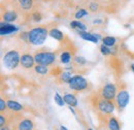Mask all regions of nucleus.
Here are the masks:
<instances>
[{
	"mask_svg": "<svg viewBox=\"0 0 134 130\" xmlns=\"http://www.w3.org/2000/svg\"><path fill=\"white\" fill-rule=\"evenodd\" d=\"M56 54L53 52H48L46 50H38L35 52L34 54V59H35V63L36 64L46 65V66H50L54 64L56 61Z\"/></svg>",
	"mask_w": 134,
	"mask_h": 130,
	"instance_id": "nucleus-3",
	"label": "nucleus"
},
{
	"mask_svg": "<svg viewBox=\"0 0 134 130\" xmlns=\"http://www.w3.org/2000/svg\"><path fill=\"white\" fill-rule=\"evenodd\" d=\"M48 35H50V31L48 30L47 27L37 26V27H34L33 29H31L28 32V39H29V42L31 45L40 46L46 41Z\"/></svg>",
	"mask_w": 134,
	"mask_h": 130,
	"instance_id": "nucleus-2",
	"label": "nucleus"
},
{
	"mask_svg": "<svg viewBox=\"0 0 134 130\" xmlns=\"http://www.w3.org/2000/svg\"><path fill=\"white\" fill-rule=\"evenodd\" d=\"M64 101H65V103L68 104L69 106H73V107H75L76 105H77V98L75 97L73 94H70V93H67L64 95Z\"/></svg>",
	"mask_w": 134,
	"mask_h": 130,
	"instance_id": "nucleus-16",
	"label": "nucleus"
},
{
	"mask_svg": "<svg viewBox=\"0 0 134 130\" xmlns=\"http://www.w3.org/2000/svg\"><path fill=\"white\" fill-rule=\"evenodd\" d=\"M72 60V53H70L68 50L64 51L60 55V62L62 64H68Z\"/></svg>",
	"mask_w": 134,
	"mask_h": 130,
	"instance_id": "nucleus-18",
	"label": "nucleus"
},
{
	"mask_svg": "<svg viewBox=\"0 0 134 130\" xmlns=\"http://www.w3.org/2000/svg\"><path fill=\"white\" fill-rule=\"evenodd\" d=\"M70 27L73 29H76L77 31H86L87 30V26L84 23H82L80 20H75V21H71L70 22Z\"/></svg>",
	"mask_w": 134,
	"mask_h": 130,
	"instance_id": "nucleus-19",
	"label": "nucleus"
},
{
	"mask_svg": "<svg viewBox=\"0 0 134 130\" xmlns=\"http://www.w3.org/2000/svg\"><path fill=\"white\" fill-rule=\"evenodd\" d=\"M34 70L36 73L40 74V75H46L49 73V67L46 66V65H41V64H36L34 66Z\"/></svg>",
	"mask_w": 134,
	"mask_h": 130,
	"instance_id": "nucleus-20",
	"label": "nucleus"
},
{
	"mask_svg": "<svg viewBox=\"0 0 134 130\" xmlns=\"http://www.w3.org/2000/svg\"><path fill=\"white\" fill-rule=\"evenodd\" d=\"M21 61V55L17 50H10L3 56V64L7 69H16Z\"/></svg>",
	"mask_w": 134,
	"mask_h": 130,
	"instance_id": "nucleus-4",
	"label": "nucleus"
},
{
	"mask_svg": "<svg viewBox=\"0 0 134 130\" xmlns=\"http://www.w3.org/2000/svg\"><path fill=\"white\" fill-rule=\"evenodd\" d=\"M6 110H7V102L3 98H1L0 99V112L4 113Z\"/></svg>",
	"mask_w": 134,
	"mask_h": 130,
	"instance_id": "nucleus-29",
	"label": "nucleus"
},
{
	"mask_svg": "<svg viewBox=\"0 0 134 130\" xmlns=\"http://www.w3.org/2000/svg\"><path fill=\"white\" fill-rule=\"evenodd\" d=\"M50 36L52 37V38L58 40V41H62V40H64V37H65L64 33L62 32V31H60L59 29H57V28H53V29H51Z\"/></svg>",
	"mask_w": 134,
	"mask_h": 130,
	"instance_id": "nucleus-15",
	"label": "nucleus"
},
{
	"mask_svg": "<svg viewBox=\"0 0 134 130\" xmlns=\"http://www.w3.org/2000/svg\"><path fill=\"white\" fill-rule=\"evenodd\" d=\"M18 30H19V27L12 23H7V22H3V21L0 23V34L2 36L17 32Z\"/></svg>",
	"mask_w": 134,
	"mask_h": 130,
	"instance_id": "nucleus-9",
	"label": "nucleus"
},
{
	"mask_svg": "<svg viewBox=\"0 0 134 130\" xmlns=\"http://www.w3.org/2000/svg\"><path fill=\"white\" fill-rule=\"evenodd\" d=\"M0 130H9V128H8V127H7L6 125H5V126H2V127H1V129H0Z\"/></svg>",
	"mask_w": 134,
	"mask_h": 130,
	"instance_id": "nucleus-31",
	"label": "nucleus"
},
{
	"mask_svg": "<svg viewBox=\"0 0 134 130\" xmlns=\"http://www.w3.org/2000/svg\"><path fill=\"white\" fill-rule=\"evenodd\" d=\"M72 60H73L74 64L79 65L80 67H81V66H84V65H86V63H87V60L85 59L84 57H82V56H76V57H74Z\"/></svg>",
	"mask_w": 134,
	"mask_h": 130,
	"instance_id": "nucleus-26",
	"label": "nucleus"
},
{
	"mask_svg": "<svg viewBox=\"0 0 134 130\" xmlns=\"http://www.w3.org/2000/svg\"><path fill=\"white\" fill-rule=\"evenodd\" d=\"M30 19H31V21H33L35 23H38L43 20V15L39 10H32L30 13Z\"/></svg>",
	"mask_w": 134,
	"mask_h": 130,
	"instance_id": "nucleus-21",
	"label": "nucleus"
},
{
	"mask_svg": "<svg viewBox=\"0 0 134 130\" xmlns=\"http://www.w3.org/2000/svg\"><path fill=\"white\" fill-rule=\"evenodd\" d=\"M7 109L12 112H20L23 110V105L15 100H8L7 101Z\"/></svg>",
	"mask_w": 134,
	"mask_h": 130,
	"instance_id": "nucleus-17",
	"label": "nucleus"
},
{
	"mask_svg": "<svg viewBox=\"0 0 134 130\" xmlns=\"http://www.w3.org/2000/svg\"><path fill=\"white\" fill-rule=\"evenodd\" d=\"M129 99H130V96H129V92L127 91V89H120L118 91L117 96L115 99V103H116V106L120 112L123 111L127 106Z\"/></svg>",
	"mask_w": 134,
	"mask_h": 130,
	"instance_id": "nucleus-7",
	"label": "nucleus"
},
{
	"mask_svg": "<svg viewBox=\"0 0 134 130\" xmlns=\"http://www.w3.org/2000/svg\"><path fill=\"white\" fill-rule=\"evenodd\" d=\"M71 72L70 71H63L62 73H60L59 74V79H60V81L63 82V83H69L70 82V80H71Z\"/></svg>",
	"mask_w": 134,
	"mask_h": 130,
	"instance_id": "nucleus-23",
	"label": "nucleus"
},
{
	"mask_svg": "<svg viewBox=\"0 0 134 130\" xmlns=\"http://www.w3.org/2000/svg\"><path fill=\"white\" fill-rule=\"evenodd\" d=\"M18 4V7L21 12L27 14L31 13L34 8V0H16Z\"/></svg>",
	"mask_w": 134,
	"mask_h": 130,
	"instance_id": "nucleus-10",
	"label": "nucleus"
},
{
	"mask_svg": "<svg viewBox=\"0 0 134 130\" xmlns=\"http://www.w3.org/2000/svg\"><path fill=\"white\" fill-rule=\"evenodd\" d=\"M68 86L71 90L73 91H77V92H84L89 90V87H90V84L89 82L85 79L83 75L81 74H76V75H73L71 78L70 82L68 83Z\"/></svg>",
	"mask_w": 134,
	"mask_h": 130,
	"instance_id": "nucleus-5",
	"label": "nucleus"
},
{
	"mask_svg": "<svg viewBox=\"0 0 134 130\" xmlns=\"http://www.w3.org/2000/svg\"><path fill=\"white\" fill-rule=\"evenodd\" d=\"M117 93H118L117 86L114 83H107V84L103 85L101 87V89L99 90V92H98V94L102 98L107 99V100H111V101H115L116 96H117Z\"/></svg>",
	"mask_w": 134,
	"mask_h": 130,
	"instance_id": "nucleus-6",
	"label": "nucleus"
},
{
	"mask_svg": "<svg viewBox=\"0 0 134 130\" xmlns=\"http://www.w3.org/2000/svg\"><path fill=\"white\" fill-rule=\"evenodd\" d=\"M116 42H117V39L113 36H105V37L102 38V44L105 45L106 47H109V48L115 47Z\"/></svg>",
	"mask_w": 134,
	"mask_h": 130,
	"instance_id": "nucleus-22",
	"label": "nucleus"
},
{
	"mask_svg": "<svg viewBox=\"0 0 134 130\" xmlns=\"http://www.w3.org/2000/svg\"><path fill=\"white\" fill-rule=\"evenodd\" d=\"M60 130H67V128L65 127V126H63V125H61L60 126Z\"/></svg>",
	"mask_w": 134,
	"mask_h": 130,
	"instance_id": "nucleus-32",
	"label": "nucleus"
},
{
	"mask_svg": "<svg viewBox=\"0 0 134 130\" xmlns=\"http://www.w3.org/2000/svg\"><path fill=\"white\" fill-rule=\"evenodd\" d=\"M1 18L3 22H7V23H13L16 22L19 18V15L16 10L14 9H9V10H2L1 13Z\"/></svg>",
	"mask_w": 134,
	"mask_h": 130,
	"instance_id": "nucleus-12",
	"label": "nucleus"
},
{
	"mask_svg": "<svg viewBox=\"0 0 134 130\" xmlns=\"http://www.w3.org/2000/svg\"><path fill=\"white\" fill-rule=\"evenodd\" d=\"M87 130H93L92 128H89V129H87Z\"/></svg>",
	"mask_w": 134,
	"mask_h": 130,
	"instance_id": "nucleus-34",
	"label": "nucleus"
},
{
	"mask_svg": "<svg viewBox=\"0 0 134 130\" xmlns=\"http://www.w3.org/2000/svg\"><path fill=\"white\" fill-rule=\"evenodd\" d=\"M6 123H7V119H6V117L3 115V113H1V115H0V127L5 126Z\"/></svg>",
	"mask_w": 134,
	"mask_h": 130,
	"instance_id": "nucleus-30",
	"label": "nucleus"
},
{
	"mask_svg": "<svg viewBox=\"0 0 134 130\" xmlns=\"http://www.w3.org/2000/svg\"><path fill=\"white\" fill-rule=\"evenodd\" d=\"M89 15V12L87 10V9H85V8H80L75 14H74V18L76 19V20H81V19H83L84 17L88 16Z\"/></svg>",
	"mask_w": 134,
	"mask_h": 130,
	"instance_id": "nucleus-25",
	"label": "nucleus"
},
{
	"mask_svg": "<svg viewBox=\"0 0 134 130\" xmlns=\"http://www.w3.org/2000/svg\"><path fill=\"white\" fill-rule=\"evenodd\" d=\"M130 68H131V70H132V72L134 73V64H131V66H130Z\"/></svg>",
	"mask_w": 134,
	"mask_h": 130,
	"instance_id": "nucleus-33",
	"label": "nucleus"
},
{
	"mask_svg": "<svg viewBox=\"0 0 134 130\" xmlns=\"http://www.w3.org/2000/svg\"><path fill=\"white\" fill-rule=\"evenodd\" d=\"M15 130H16V129H15Z\"/></svg>",
	"mask_w": 134,
	"mask_h": 130,
	"instance_id": "nucleus-36",
	"label": "nucleus"
},
{
	"mask_svg": "<svg viewBox=\"0 0 134 130\" xmlns=\"http://www.w3.org/2000/svg\"><path fill=\"white\" fill-rule=\"evenodd\" d=\"M54 99H55V102H56V103H57L59 106H64V104H65L64 98L61 97V96H60V94H59L58 92H56V93H55Z\"/></svg>",
	"mask_w": 134,
	"mask_h": 130,
	"instance_id": "nucleus-27",
	"label": "nucleus"
},
{
	"mask_svg": "<svg viewBox=\"0 0 134 130\" xmlns=\"http://www.w3.org/2000/svg\"><path fill=\"white\" fill-rule=\"evenodd\" d=\"M20 64L23 68L25 69H30L35 66V59H34V56H32L31 54L29 53H24L22 54L21 56V61H20Z\"/></svg>",
	"mask_w": 134,
	"mask_h": 130,
	"instance_id": "nucleus-8",
	"label": "nucleus"
},
{
	"mask_svg": "<svg viewBox=\"0 0 134 130\" xmlns=\"http://www.w3.org/2000/svg\"><path fill=\"white\" fill-rule=\"evenodd\" d=\"M99 50H100L101 54H102V55H104V56L111 55V49H109V47H106V46H105V45H103V44L100 46Z\"/></svg>",
	"mask_w": 134,
	"mask_h": 130,
	"instance_id": "nucleus-28",
	"label": "nucleus"
},
{
	"mask_svg": "<svg viewBox=\"0 0 134 130\" xmlns=\"http://www.w3.org/2000/svg\"><path fill=\"white\" fill-rule=\"evenodd\" d=\"M34 123L31 119L28 118H24L21 119L16 125V130H33Z\"/></svg>",
	"mask_w": 134,
	"mask_h": 130,
	"instance_id": "nucleus-11",
	"label": "nucleus"
},
{
	"mask_svg": "<svg viewBox=\"0 0 134 130\" xmlns=\"http://www.w3.org/2000/svg\"><path fill=\"white\" fill-rule=\"evenodd\" d=\"M91 103H92L93 107H94L97 112H99L101 115L113 114L114 111H115L116 107H117L115 101L104 99V98L101 97L98 93L91 98Z\"/></svg>",
	"mask_w": 134,
	"mask_h": 130,
	"instance_id": "nucleus-1",
	"label": "nucleus"
},
{
	"mask_svg": "<svg viewBox=\"0 0 134 130\" xmlns=\"http://www.w3.org/2000/svg\"><path fill=\"white\" fill-rule=\"evenodd\" d=\"M79 35L81 38H83L86 41H90V42H93V44H97L98 40H99V36H96V34H93V33H89L87 31H77Z\"/></svg>",
	"mask_w": 134,
	"mask_h": 130,
	"instance_id": "nucleus-13",
	"label": "nucleus"
},
{
	"mask_svg": "<svg viewBox=\"0 0 134 130\" xmlns=\"http://www.w3.org/2000/svg\"><path fill=\"white\" fill-rule=\"evenodd\" d=\"M39 1H44V0H39Z\"/></svg>",
	"mask_w": 134,
	"mask_h": 130,
	"instance_id": "nucleus-35",
	"label": "nucleus"
},
{
	"mask_svg": "<svg viewBox=\"0 0 134 130\" xmlns=\"http://www.w3.org/2000/svg\"><path fill=\"white\" fill-rule=\"evenodd\" d=\"M99 8H100V5H99V3L96 2V1H91V2H89V4H88V9H89L90 12H92V13L98 12Z\"/></svg>",
	"mask_w": 134,
	"mask_h": 130,
	"instance_id": "nucleus-24",
	"label": "nucleus"
},
{
	"mask_svg": "<svg viewBox=\"0 0 134 130\" xmlns=\"http://www.w3.org/2000/svg\"><path fill=\"white\" fill-rule=\"evenodd\" d=\"M106 125L108 127L109 130H120L121 127H120V123L117 120V118H115L114 116H109L107 115V118H106Z\"/></svg>",
	"mask_w": 134,
	"mask_h": 130,
	"instance_id": "nucleus-14",
	"label": "nucleus"
}]
</instances>
